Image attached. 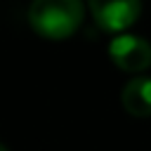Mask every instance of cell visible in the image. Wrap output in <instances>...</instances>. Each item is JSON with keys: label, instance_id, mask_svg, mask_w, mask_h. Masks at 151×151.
Returning <instances> with one entry per match:
<instances>
[{"label": "cell", "instance_id": "cell-4", "mask_svg": "<svg viewBox=\"0 0 151 151\" xmlns=\"http://www.w3.org/2000/svg\"><path fill=\"white\" fill-rule=\"evenodd\" d=\"M123 106L134 118L151 116V78H134L123 87Z\"/></svg>", "mask_w": 151, "mask_h": 151}, {"label": "cell", "instance_id": "cell-5", "mask_svg": "<svg viewBox=\"0 0 151 151\" xmlns=\"http://www.w3.org/2000/svg\"><path fill=\"white\" fill-rule=\"evenodd\" d=\"M0 151H7V146H5V144H0Z\"/></svg>", "mask_w": 151, "mask_h": 151}, {"label": "cell", "instance_id": "cell-2", "mask_svg": "<svg viewBox=\"0 0 151 151\" xmlns=\"http://www.w3.org/2000/svg\"><path fill=\"white\" fill-rule=\"evenodd\" d=\"M87 7L101 31L120 33L139 19L142 0H87Z\"/></svg>", "mask_w": 151, "mask_h": 151}, {"label": "cell", "instance_id": "cell-1", "mask_svg": "<svg viewBox=\"0 0 151 151\" xmlns=\"http://www.w3.org/2000/svg\"><path fill=\"white\" fill-rule=\"evenodd\" d=\"M83 14V0H33L28 7V24L47 40H64L80 28Z\"/></svg>", "mask_w": 151, "mask_h": 151}, {"label": "cell", "instance_id": "cell-3", "mask_svg": "<svg viewBox=\"0 0 151 151\" xmlns=\"http://www.w3.org/2000/svg\"><path fill=\"white\" fill-rule=\"evenodd\" d=\"M111 61L127 73H142L151 66V42L139 35H118L109 45Z\"/></svg>", "mask_w": 151, "mask_h": 151}]
</instances>
